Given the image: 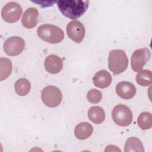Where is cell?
<instances>
[{"label":"cell","mask_w":152,"mask_h":152,"mask_svg":"<svg viewBox=\"0 0 152 152\" xmlns=\"http://www.w3.org/2000/svg\"><path fill=\"white\" fill-rule=\"evenodd\" d=\"M39 11L34 7H30L27 9L24 12L21 22L23 26L27 28L34 27L38 22Z\"/></svg>","instance_id":"obj_12"},{"label":"cell","mask_w":152,"mask_h":152,"mask_svg":"<svg viewBox=\"0 0 152 152\" xmlns=\"http://www.w3.org/2000/svg\"><path fill=\"white\" fill-rule=\"evenodd\" d=\"M15 91L17 94L21 96L27 95L31 88V84L30 81L24 78L18 79L14 85Z\"/></svg>","instance_id":"obj_17"},{"label":"cell","mask_w":152,"mask_h":152,"mask_svg":"<svg viewBox=\"0 0 152 152\" xmlns=\"http://www.w3.org/2000/svg\"><path fill=\"white\" fill-rule=\"evenodd\" d=\"M151 57L150 50L146 48L134 51L131 56V68L135 72H139L149 61Z\"/></svg>","instance_id":"obj_7"},{"label":"cell","mask_w":152,"mask_h":152,"mask_svg":"<svg viewBox=\"0 0 152 152\" xmlns=\"http://www.w3.org/2000/svg\"><path fill=\"white\" fill-rule=\"evenodd\" d=\"M88 117L92 122L99 124L104 121L105 113L102 107L98 106H94L91 107L88 109Z\"/></svg>","instance_id":"obj_15"},{"label":"cell","mask_w":152,"mask_h":152,"mask_svg":"<svg viewBox=\"0 0 152 152\" xmlns=\"http://www.w3.org/2000/svg\"><path fill=\"white\" fill-rule=\"evenodd\" d=\"M12 69L11 61L7 58L0 59V80L3 81L11 74Z\"/></svg>","instance_id":"obj_18"},{"label":"cell","mask_w":152,"mask_h":152,"mask_svg":"<svg viewBox=\"0 0 152 152\" xmlns=\"http://www.w3.org/2000/svg\"><path fill=\"white\" fill-rule=\"evenodd\" d=\"M136 81L141 86H148L152 83V73L150 70H141L136 75Z\"/></svg>","instance_id":"obj_19"},{"label":"cell","mask_w":152,"mask_h":152,"mask_svg":"<svg viewBox=\"0 0 152 152\" xmlns=\"http://www.w3.org/2000/svg\"><path fill=\"white\" fill-rule=\"evenodd\" d=\"M128 65V59L125 52L121 49L110 52L108 57L109 69L114 74H119L125 71Z\"/></svg>","instance_id":"obj_3"},{"label":"cell","mask_w":152,"mask_h":152,"mask_svg":"<svg viewBox=\"0 0 152 152\" xmlns=\"http://www.w3.org/2000/svg\"><path fill=\"white\" fill-rule=\"evenodd\" d=\"M66 33L72 40L79 43L83 41L85 36L86 30L84 25L80 21L73 20L67 24Z\"/></svg>","instance_id":"obj_9"},{"label":"cell","mask_w":152,"mask_h":152,"mask_svg":"<svg viewBox=\"0 0 152 152\" xmlns=\"http://www.w3.org/2000/svg\"><path fill=\"white\" fill-rule=\"evenodd\" d=\"M25 47V42L18 36L8 38L4 43V50L9 56H16L20 54Z\"/></svg>","instance_id":"obj_8"},{"label":"cell","mask_w":152,"mask_h":152,"mask_svg":"<svg viewBox=\"0 0 152 152\" xmlns=\"http://www.w3.org/2000/svg\"><path fill=\"white\" fill-rule=\"evenodd\" d=\"M41 98L43 103L50 107L58 106L61 102L62 95L59 88L49 86L45 87L41 94Z\"/></svg>","instance_id":"obj_5"},{"label":"cell","mask_w":152,"mask_h":152,"mask_svg":"<svg viewBox=\"0 0 152 152\" xmlns=\"http://www.w3.org/2000/svg\"><path fill=\"white\" fill-rule=\"evenodd\" d=\"M58 7L60 12L66 17L70 19H77L87 11L89 1L66 0L58 1Z\"/></svg>","instance_id":"obj_1"},{"label":"cell","mask_w":152,"mask_h":152,"mask_svg":"<svg viewBox=\"0 0 152 152\" xmlns=\"http://www.w3.org/2000/svg\"><path fill=\"white\" fill-rule=\"evenodd\" d=\"M112 117L115 123L118 125L127 126L131 123L133 115L131 110L127 106L119 104L113 107Z\"/></svg>","instance_id":"obj_4"},{"label":"cell","mask_w":152,"mask_h":152,"mask_svg":"<svg viewBox=\"0 0 152 152\" xmlns=\"http://www.w3.org/2000/svg\"><path fill=\"white\" fill-rule=\"evenodd\" d=\"M93 131V126L88 122H81L74 129V135L79 140H86L89 138Z\"/></svg>","instance_id":"obj_14"},{"label":"cell","mask_w":152,"mask_h":152,"mask_svg":"<svg viewBox=\"0 0 152 152\" xmlns=\"http://www.w3.org/2000/svg\"><path fill=\"white\" fill-rule=\"evenodd\" d=\"M45 69L50 74H57L62 69L63 62L61 58L54 54L48 55L44 62Z\"/></svg>","instance_id":"obj_11"},{"label":"cell","mask_w":152,"mask_h":152,"mask_svg":"<svg viewBox=\"0 0 152 152\" xmlns=\"http://www.w3.org/2000/svg\"><path fill=\"white\" fill-rule=\"evenodd\" d=\"M117 94L122 99L128 100L134 97L136 94L135 86L128 81H121L116 87Z\"/></svg>","instance_id":"obj_10"},{"label":"cell","mask_w":152,"mask_h":152,"mask_svg":"<svg viewBox=\"0 0 152 152\" xmlns=\"http://www.w3.org/2000/svg\"><path fill=\"white\" fill-rule=\"evenodd\" d=\"M94 85L100 88H105L110 86L112 82L110 74L106 70L97 71L93 78Z\"/></svg>","instance_id":"obj_13"},{"label":"cell","mask_w":152,"mask_h":152,"mask_svg":"<svg viewBox=\"0 0 152 152\" xmlns=\"http://www.w3.org/2000/svg\"><path fill=\"white\" fill-rule=\"evenodd\" d=\"M124 151L125 152H144V148L142 142L139 138L132 137L129 138L125 142Z\"/></svg>","instance_id":"obj_16"},{"label":"cell","mask_w":152,"mask_h":152,"mask_svg":"<svg viewBox=\"0 0 152 152\" xmlns=\"http://www.w3.org/2000/svg\"><path fill=\"white\" fill-rule=\"evenodd\" d=\"M102 97V93L97 89H91L88 91L87 94L88 101L91 103H97L100 102Z\"/></svg>","instance_id":"obj_21"},{"label":"cell","mask_w":152,"mask_h":152,"mask_svg":"<svg viewBox=\"0 0 152 152\" xmlns=\"http://www.w3.org/2000/svg\"><path fill=\"white\" fill-rule=\"evenodd\" d=\"M37 33L42 40L52 44L59 43L64 38V31L60 27L49 24L40 26L37 30Z\"/></svg>","instance_id":"obj_2"},{"label":"cell","mask_w":152,"mask_h":152,"mask_svg":"<svg viewBox=\"0 0 152 152\" xmlns=\"http://www.w3.org/2000/svg\"><path fill=\"white\" fill-rule=\"evenodd\" d=\"M22 14V8L19 4L10 2L6 4L2 8L1 15L3 20L10 23L17 22Z\"/></svg>","instance_id":"obj_6"},{"label":"cell","mask_w":152,"mask_h":152,"mask_svg":"<svg viewBox=\"0 0 152 152\" xmlns=\"http://www.w3.org/2000/svg\"><path fill=\"white\" fill-rule=\"evenodd\" d=\"M137 123L142 130H147L152 126V116L149 112H142L138 117Z\"/></svg>","instance_id":"obj_20"}]
</instances>
